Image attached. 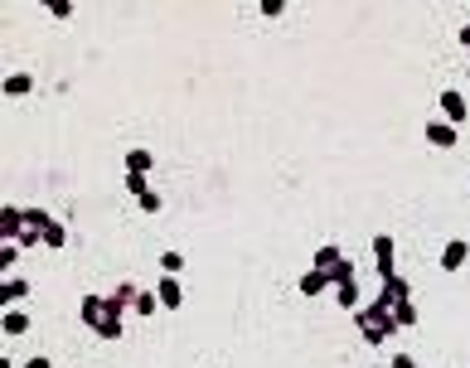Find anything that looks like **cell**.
Wrapping results in <instances>:
<instances>
[{
  "instance_id": "cell-1",
  "label": "cell",
  "mask_w": 470,
  "mask_h": 368,
  "mask_svg": "<svg viewBox=\"0 0 470 368\" xmlns=\"http://www.w3.org/2000/svg\"><path fill=\"white\" fill-rule=\"evenodd\" d=\"M354 325H359V330L378 325V330H388V339L397 335V325H393V310H388L383 300H374V305H359V310H354Z\"/></svg>"
},
{
  "instance_id": "cell-2",
  "label": "cell",
  "mask_w": 470,
  "mask_h": 368,
  "mask_svg": "<svg viewBox=\"0 0 470 368\" xmlns=\"http://www.w3.org/2000/svg\"><path fill=\"white\" fill-rule=\"evenodd\" d=\"M393 257H397V243H393L388 233H378V238H374V262H378V276H383V281H388V276H397Z\"/></svg>"
},
{
  "instance_id": "cell-3",
  "label": "cell",
  "mask_w": 470,
  "mask_h": 368,
  "mask_svg": "<svg viewBox=\"0 0 470 368\" xmlns=\"http://www.w3.org/2000/svg\"><path fill=\"white\" fill-rule=\"evenodd\" d=\"M427 141H432L437 151H451V146L461 141V131H456L451 121H437V116H432V121H427Z\"/></svg>"
},
{
  "instance_id": "cell-4",
  "label": "cell",
  "mask_w": 470,
  "mask_h": 368,
  "mask_svg": "<svg viewBox=\"0 0 470 368\" xmlns=\"http://www.w3.org/2000/svg\"><path fill=\"white\" fill-rule=\"evenodd\" d=\"M0 238H5V243H20V238H24V208H10V204L0 208Z\"/></svg>"
},
{
  "instance_id": "cell-5",
  "label": "cell",
  "mask_w": 470,
  "mask_h": 368,
  "mask_svg": "<svg viewBox=\"0 0 470 368\" xmlns=\"http://www.w3.org/2000/svg\"><path fill=\"white\" fill-rule=\"evenodd\" d=\"M378 300H383L388 310H397V305H407V300H412V286H407L402 276H388V281H383V296H378Z\"/></svg>"
},
{
  "instance_id": "cell-6",
  "label": "cell",
  "mask_w": 470,
  "mask_h": 368,
  "mask_svg": "<svg viewBox=\"0 0 470 368\" xmlns=\"http://www.w3.org/2000/svg\"><path fill=\"white\" fill-rule=\"evenodd\" d=\"M466 257H470V243H466V238H451V243L441 247V272H461Z\"/></svg>"
},
{
  "instance_id": "cell-7",
  "label": "cell",
  "mask_w": 470,
  "mask_h": 368,
  "mask_svg": "<svg viewBox=\"0 0 470 368\" xmlns=\"http://www.w3.org/2000/svg\"><path fill=\"white\" fill-rule=\"evenodd\" d=\"M102 320H107V296H83V325L88 330H102Z\"/></svg>"
},
{
  "instance_id": "cell-8",
  "label": "cell",
  "mask_w": 470,
  "mask_h": 368,
  "mask_svg": "<svg viewBox=\"0 0 470 368\" xmlns=\"http://www.w3.org/2000/svg\"><path fill=\"white\" fill-rule=\"evenodd\" d=\"M441 112H446V121H451V126H461V121L470 116V102L461 97V92H441Z\"/></svg>"
},
{
  "instance_id": "cell-9",
  "label": "cell",
  "mask_w": 470,
  "mask_h": 368,
  "mask_svg": "<svg viewBox=\"0 0 470 368\" xmlns=\"http://www.w3.org/2000/svg\"><path fill=\"white\" fill-rule=\"evenodd\" d=\"M156 296H160V305H165V310H180V300H185V291H180V281H175V276H160Z\"/></svg>"
},
{
  "instance_id": "cell-10",
  "label": "cell",
  "mask_w": 470,
  "mask_h": 368,
  "mask_svg": "<svg viewBox=\"0 0 470 368\" xmlns=\"http://www.w3.org/2000/svg\"><path fill=\"white\" fill-rule=\"evenodd\" d=\"M330 286H335L330 272H315V267H310V272L301 276V296H320V291H330Z\"/></svg>"
},
{
  "instance_id": "cell-11",
  "label": "cell",
  "mask_w": 470,
  "mask_h": 368,
  "mask_svg": "<svg viewBox=\"0 0 470 368\" xmlns=\"http://www.w3.org/2000/svg\"><path fill=\"white\" fill-rule=\"evenodd\" d=\"M39 238H44V247H49V252H54V247H68V228H63V223H59V218H49V223H44V233H39Z\"/></svg>"
},
{
  "instance_id": "cell-12",
  "label": "cell",
  "mask_w": 470,
  "mask_h": 368,
  "mask_svg": "<svg viewBox=\"0 0 470 368\" xmlns=\"http://www.w3.org/2000/svg\"><path fill=\"white\" fill-rule=\"evenodd\" d=\"M29 296V281H20V276H5V286H0V300H5V310L15 305V300H24Z\"/></svg>"
},
{
  "instance_id": "cell-13",
  "label": "cell",
  "mask_w": 470,
  "mask_h": 368,
  "mask_svg": "<svg viewBox=\"0 0 470 368\" xmlns=\"http://www.w3.org/2000/svg\"><path fill=\"white\" fill-rule=\"evenodd\" d=\"M340 262H344V252H340L335 243H330V247H315V272H335Z\"/></svg>"
},
{
  "instance_id": "cell-14",
  "label": "cell",
  "mask_w": 470,
  "mask_h": 368,
  "mask_svg": "<svg viewBox=\"0 0 470 368\" xmlns=\"http://www.w3.org/2000/svg\"><path fill=\"white\" fill-rule=\"evenodd\" d=\"M0 330H5V335L15 339V335H24V330H29V315H24V310H5V320H0Z\"/></svg>"
},
{
  "instance_id": "cell-15",
  "label": "cell",
  "mask_w": 470,
  "mask_h": 368,
  "mask_svg": "<svg viewBox=\"0 0 470 368\" xmlns=\"http://www.w3.org/2000/svg\"><path fill=\"white\" fill-rule=\"evenodd\" d=\"M24 92H34V78H29V73H10V78H5V97H24Z\"/></svg>"
},
{
  "instance_id": "cell-16",
  "label": "cell",
  "mask_w": 470,
  "mask_h": 368,
  "mask_svg": "<svg viewBox=\"0 0 470 368\" xmlns=\"http://www.w3.org/2000/svg\"><path fill=\"white\" fill-rule=\"evenodd\" d=\"M151 165H156V155H151V151H126V170H131V175H146Z\"/></svg>"
},
{
  "instance_id": "cell-17",
  "label": "cell",
  "mask_w": 470,
  "mask_h": 368,
  "mask_svg": "<svg viewBox=\"0 0 470 368\" xmlns=\"http://www.w3.org/2000/svg\"><path fill=\"white\" fill-rule=\"evenodd\" d=\"M180 272H185V252H175V247L160 252V276H180Z\"/></svg>"
},
{
  "instance_id": "cell-18",
  "label": "cell",
  "mask_w": 470,
  "mask_h": 368,
  "mask_svg": "<svg viewBox=\"0 0 470 368\" xmlns=\"http://www.w3.org/2000/svg\"><path fill=\"white\" fill-rule=\"evenodd\" d=\"M131 310H136V315H156V310H160V296H156V291H141Z\"/></svg>"
},
{
  "instance_id": "cell-19",
  "label": "cell",
  "mask_w": 470,
  "mask_h": 368,
  "mask_svg": "<svg viewBox=\"0 0 470 368\" xmlns=\"http://www.w3.org/2000/svg\"><path fill=\"white\" fill-rule=\"evenodd\" d=\"M393 325H397V330H412V325H417V305H412V300L397 305V310H393Z\"/></svg>"
},
{
  "instance_id": "cell-20",
  "label": "cell",
  "mask_w": 470,
  "mask_h": 368,
  "mask_svg": "<svg viewBox=\"0 0 470 368\" xmlns=\"http://www.w3.org/2000/svg\"><path fill=\"white\" fill-rule=\"evenodd\" d=\"M354 262H349V257H344V262H340V267H335V272H330V281H335V286H354Z\"/></svg>"
},
{
  "instance_id": "cell-21",
  "label": "cell",
  "mask_w": 470,
  "mask_h": 368,
  "mask_svg": "<svg viewBox=\"0 0 470 368\" xmlns=\"http://www.w3.org/2000/svg\"><path fill=\"white\" fill-rule=\"evenodd\" d=\"M136 296H141V291L126 281V286H116V291H112V305H121V310H126V305H136Z\"/></svg>"
},
{
  "instance_id": "cell-22",
  "label": "cell",
  "mask_w": 470,
  "mask_h": 368,
  "mask_svg": "<svg viewBox=\"0 0 470 368\" xmlns=\"http://www.w3.org/2000/svg\"><path fill=\"white\" fill-rule=\"evenodd\" d=\"M126 194H131V199H146V194H151L146 175H131V170H126Z\"/></svg>"
},
{
  "instance_id": "cell-23",
  "label": "cell",
  "mask_w": 470,
  "mask_h": 368,
  "mask_svg": "<svg viewBox=\"0 0 470 368\" xmlns=\"http://www.w3.org/2000/svg\"><path fill=\"white\" fill-rule=\"evenodd\" d=\"M44 223H49V208H24V228L44 233Z\"/></svg>"
},
{
  "instance_id": "cell-24",
  "label": "cell",
  "mask_w": 470,
  "mask_h": 368,
  "mask_svg": "<svg viewBox=\"0 0 470 368\" xmlns=\"http://www.w3.org/2000/svg\"><path fill=\"white\" fill-rule=\"evenodd\" d=\"M335 300H340L344 310H359V291H354V286H335Z\"/></svg>"
},
{
  "instance_id": "cell-25",
  "label": "cell",
  "mask_w": 470,
  "mask_h": 368,
  "mask_svg": "<svg viewBox=\"0 0 470 368\" xmlns=\"http://www.w3.org/2000/svg\"><path fill=\"white\" fill-rule=\"evenodd\" d=\"M15 257H20V243H5L0 247V272L10 276V267H15Z\"/></svg>"
},
{
  "instance_id": "cell-26",
  "label": "cell",
  "mask_w": 470,
  "mask_h": 368,
  "mask_svg": "<svg viewBox=\"0 0 470 368\" xmlns=\"http://www.w3.org/2000/svg\"><path fill=\"white\" fill-rule=\"evenodd\" d=\"M136 204H141V213H160V208H165V199H160V194H156V189H151V194H146V199H136Z\"/></svg>"
},
{
  "instance_id": "cell-27",
  "label": "cell",
  "mask_w": 470,
  "mask_h": 368,
  "mask_svg": "<svg viewBox=\"0 0 470 368\" xmlns=\"http://www.w3.org/2000/svg\"><path fill=\"white\" fill-rule=\"evenodd\" d=\"M49 15H54V20H68L73 5H68V0H49Z\"/></svg>"
},
{
  "instance_id": "cell-28",
  "label": "cell",
  "mask_w": 470,
  "mask_h": 368,
  "mask_svg": "<svg viewBox=\"0 0 470 368\" xmlns=\"http://www.w3.org/2000/svg\"><path fill=\"white\" fill-rule=\"evenodd\" d=\"M262 15H267V20H277V15H286V0H262Z\"/></svg>"
},
{
  "instance_id": "cell-29",
  "label": "cell",
  "mask_w": 470,
  "mask_h": 368,
  "mask_svg": "<svg viewBox=\"0 0 470 368\" xmlns=\"http://www.w3.org/2000/svg\"><path fill=\"white\" fill-rule=\"evenodd\" d=\"M359 335H364L369 344H383V339H388V330H378V325H369V330H359Z\"/></svg>"
},
{
  "instance_id": "cell-30",
  "label": "cell",
  "mask_w": 470,
  "mask_h": 368,
  "mask_svg": "<svg viewBox=\"0 0 470 368\" xmlns=\"http://www.w3.org/2000/svg\"><path fill=\"white\" fill-rule=\"evenodd\" d=\"M388 368H422V364H417V359H407V354H397V359H393Z\"/></svg>"
},
{
  "instance_id": "cell-31",
  "label": "cell",
  "mask_w": 470,
  "mask_h": 368,
  "mask_svg": "<svg viewBox=\"0 0 470 368\" xmlns=\"http://www.w3.org/2000/svg\"><path fill=\"white\" fill-rule=\"evenodd\" d=\"M24 368H54L49 359H24Z\"/></svg>"
},
{
  "instance_id": "cell-32",
  "label": "cell",
  "mask_w": 470,
  "mask_h": 368,
  "mask_svg": "<svg viewBox=\"0 0 470 368\" xmlns=\"http://www.w3.org/2000/svg\"><path fill=\"white\" fill-rule=\"evenodd\" d=\"M461 44H466V49H470V24H461Z\"/></svg>"
},
{
  "instance_id": "cell-33",
  "label": "cell",
  "mask_w": 470,
  "mask_h": 368,
  "mask_svg": "<svg viewBox=\"0 0 470 368\" xmlns=\"http://www.w3.org/2000/svg\"><path fill=\"white\" fill-rule=\"evenodd\" d=\"M466 68H470V63H466Z\"/></svg>"
}]
</instances>
